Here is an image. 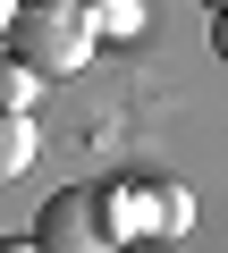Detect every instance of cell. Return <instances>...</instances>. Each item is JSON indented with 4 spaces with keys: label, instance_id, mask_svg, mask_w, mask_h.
I'll return each instance as SVG.
<instances>
[{
    "label": "cell",
    "instance_id": "obj_4",
    "mask_svg": "<svg viewBox=\"0 0 228 253\" xmlns=\"http://www.w3.org/2000/svg\"><path fill=\"white\" fill-rule=\"evenodd\" d=\"M43 84H51V76H34L17 51H0V110H34V101H43Z\"/></svg>",
    "mask_w": 228,
    "mask_h": 253
},
{
    "label": "cell",
    "instance_id": "obj_2",
    "mask_svg": "<svg viewBox=\"0 0 228 253\" xmlns=\"http://www.w3.org/2000/svg\"><path fill=\"white\" fill-rule=\"evenodd\" d=\"M34 245L43 253H119V228H110L101 186H59L34 211Z\"/></svg>",
    "mask_w": 228,
    "mask_h": 253
},
{
    "label": "cell",
    "instance_id": "obj_5",
    "mask_svg": "<svg viewBox=\"0 0 228 253\" xmlns=\"http://www.w3.org/2000/svg\"><path fill=\"white\" fill-rule=\"evenodd\" d=\"M34 161V118L26 110H0V177H17Z\"/></svg>",
    "mask_w": 228,
    "mask_h": 253
},
{
    "label": "cell",
    "instance_id": "obj_7",
    "mask_svg": "<svg viewBox=\"0 0 228 253\" xmlns=\"http://www.w3.org/2000/svg\"><path fill=\"white\" fill-rule=\"evenodd\" d=\"M9 9H17V0H0V26H9Z\"/></svg>",
    "mask_w": 228,
    "mask_h": 253
},
{
    "label": "cell",
    "instance_id": "obj_8",
    "mask_svg": "<svg viewBox=\"0 0 228 253\" xmlns=\"http://www.w3.org/2000/svg\"><path fill=\"white\" fill-rule=\"evenodd\" d=\"M203 9H220V0H203Z\"/></svg>",
    "mask_w": 228,
    "mask_h": 253
},
{
    "label": "cell",
    "instance_id": "obj_6",
    "mask_svg": "<svg viewBox=\"0 0 228 253\" xmlns=\"http://www.w3.org/2000/svg\"><path fill=\"white\" fill-rule=\"evenodd\" d=\"M0 253H43V245L34 236H0Z\"/></svg>",
    "mask_w": 228,
    "mask_h": 253
},
{
    "label": "cell",
    "instance_id": "obj_1",
    "mask_svg": "<svg viewBox=\"0 0 228 253\" xmlns=\"http://www.w3.org/2000/svg\"><path fill=\"white\" fill-rule=\"evenodd\" d=\"M0 42H9L34 76H76L93 59V26H85L76 0H17L9 26H0Z\"/></svg>",
    "mask_w": 228,
    "mask_h": 253
},
{
    "label": "cell",
    "instance_id": "obj_3",
    "mask_svg": "<svg viewBox=\"0 0 228 253\" xmlns=\"http://www.w3.org/2000/svg\"><path fill=\"white\" fill-rule=\"evenodd\" d=\"M85 26H93V42H101V34H110V42H136V34H144V0H93Z\"/></svg>",
    "mask_w": 228,
    "mask_h": 253
}]
</instances>
